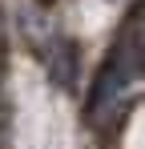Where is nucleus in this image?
<instances>
[{"mask_svg":"<svg viewBox=\"0 0 145 149\" xmlns=\"http://www.w3.org/2000/svg\"><path fill=\"white\" fill-rule=\"evenodd\" d=\"M145 65L141 52V8H129L125 24H121L113 49L105 56V65L97 69L93 89H89V105H85V117L97 125V129H113L121 117V105L129 101V89L137 85Z\"/></svg>","mask_w":145,"mask_h":149,"instance_id":"obj_1","label":"nucleus"},{"mask_svg":"<svg viewBox=\"0 0 145 149\" xmlns=\"http://www.w3.org/2000/svg\"><path fill=\"white\" fill-rule=\"evenodd\" d=\"M40 4H52V0H40Z\"/></svg>","mask_w":145,"mask_h":149,"instance_id":"obj_2","label":"nucleus"}]
</instances>
